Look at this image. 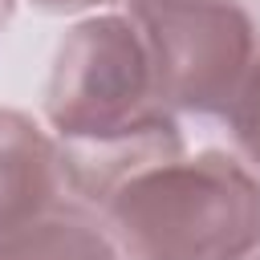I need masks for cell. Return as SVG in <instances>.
Returning <instances> with one entry per match:
<instances>
[{"instance_id": "1", "label": "cell", "mask_w": 260, "mask_h": 260, "mask_svg": "<svg viewBox=\"0 0 260 260\" xmlns=\"http://www.w3.org/2000/svg\"><path fill=\"white\" fill-rule=\"evenodd\" d=\"M45 118L65 187L98 207L130 175L183 154V130L154 93L142 32L118 12L77 20L61 37Z\"/></svg>"}, {"instance_id": "2", "label": "cell", "mask_w": 260, "mask_h": 260, "mask_svg": "<svg viewBox=\"0 0 260 260\" xmlns=\"http://www.w3.org/2000/svg\"><path fill=\"white\" fill-rule=\"evenodd\" d=\"M98 211L126 260H248L260 252V179L223 150L146 167Z\"/></svg>"}, {"instance_id": "3", "label": "cell", "mask_w": 260, "mask_h": 260, "mask_svg": "<svg viewBox=\"0 0 260 260\" xmlns=\"http://www.w3.org/2000/svg\"><path fill=\"white\" fill-rule=\"evenodd\" d=\"M130 20L171 114L223 118L260 61V28L236 0H130Z\"/></svg>"}, {"instance_id": "4", "label": "cell", "mask_w": 260, "mask_h": 260, "mask_svg": "<svg viewBox=\"0 0 260 260\" xmlns=\"http://www.w3.org/2000/svg\"><path fill=\"white\" fill-rule=\"evenodd\" d=\"M57 142L20 110L0 106V240L61 203Z\"/></svg>"}, {"instance_id": "5", "label": "cell", "mask_w": 260, "mask_h": 260, "mask_svg": "<svg viewBox=\"0 0 260 260\" xmlns=\"http://www.w3.org/2000/svg\"><path fill=\"white\" fill-rule=\"evenodd\" d=\"M0 260H118V248L85 207L57 203L32 223L8 232L0 240Z\"/></svg>"}, {"instance_id": "6", "label": "cell", "mask_w": 260, "mask_h": 260, "mask_svg": "<svg viewBox=\"0 0 260 260\" xmlns=\"http://www.w3.org/2000/svg\"><path fill=\"white\" fill-rule=\"evenodd\" d=\"M223 118H228L232 142L240 150V162L260 179V61L252 65L248 81L240 85V93H236V102Z\"/></svg>"}, {"instance_id": "7", "label": "cell", "mask_w": 260, "mask_h": 260, "mask_svg": "<svg viewBox=\"0 0 260 260\" xmlns=\"http://www.w3.org/2000/svg\"><path fill=\"white\" fill-rule=\"evenodd\" d=\"M37 8L45 12H85V8H102V4H114V0H32Z\"/></svg>"}, {"instance_id": "8", "label": "cell", "mask_w": 260, "mask_h": 260, "mask_svg": "<svg viewBox=\"0 0 260 260\" xmlns=\"http://www.w3.org/2000/svg\"><path fill=\"white\" fill-rule=\"evenodd\" d=\"M8 12H12V0H0V24L8 20Z\"/></svg>"}, {"instance_id": "9", "label": "cell", "mask_w": 260, "mask_h": 260, "mask_svg": "<svg viewBox=\"0 0 260 260\" xmlns=\"http://www.w3.org/2000/svg\"><path fill=\"white\" fill-rule=\"evenodd\" d=\"M248 260H260V252H252V256H248Z\"/></svg>"}]
</instances>
